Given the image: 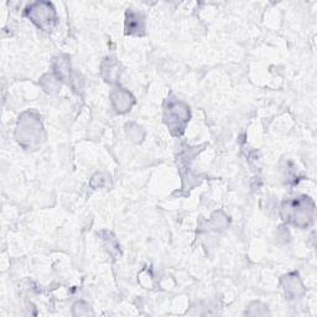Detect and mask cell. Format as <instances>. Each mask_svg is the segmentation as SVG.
<instances>
[{
  "instance_id": "1",
  "label": "cell",
  "mask_w": 317,
  "mask_h": 317,
  "mask_svg": "<svg viewBox=\"0 0 317 317\" xmlns=\"http://www.w3.org/2000/svg\"><path fill=\"white\" fill-rule=\"evenodd\" d=\"M36 6H37V9L40 11H33L31 14V17L33 19V21H36L40 26L43 27L46 22H50L52 20L53 11L50 9V6L43 9V4H36Z\"/></svg>"
}]
</instances>
